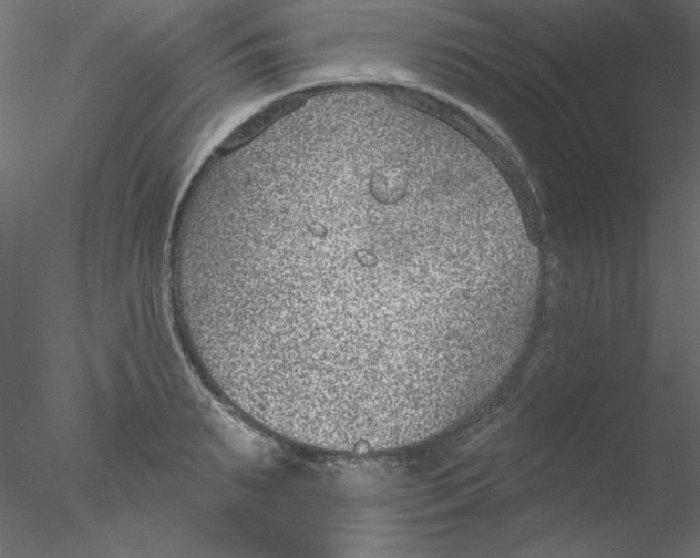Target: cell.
<instances>
[{"instance_id": "obj_1", "label": "cell", "mask_w": 700, "mask_h": 558, "mask_svg": "<svg viewBox=\"0 0 700 558\" xmlns=\"http://www.w3.org/2000/svg\"><path fill=\"white\" fill-rule=\"evenodd\" d=\"M528 288L451 167L356 144L254 177L174 277L192 340L224 376L270 406L342 421L445 393Z\"/></svg>"}]
</instances>
